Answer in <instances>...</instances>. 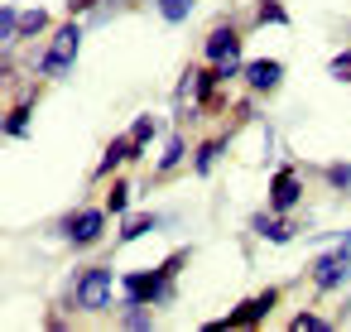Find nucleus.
Wrapping results in <instances>:
<instances>
[{
    "mask_svg": "<svg viewBox=\"0 0 351 332\" xmlns=\"http://www.w3.org/2000/svg\"><path fill=\"white\" fill-rule=\"evenodd\" d=\"M193 265V250L178 246L169 250L164 265H149V270H125L121 274V298H135V303H154V308H169L178 298V274Z\"/></svg>",
    "mask_w": 351,
    "mask_h": 332,
    "instance_id": "1",
    "label": "nucleus"
},
{
    "mask_svg": "<svg viewBox=\"0 0 351 332\" xmlns=\"http://www.w3.org/2000/svg\"><path fill=\"white\" fill-rule=\"evenodd\" d=\"M116 289H121V274L106 260L77 265L68 274V284H63V303L58 308H68V313H116V303H121Z\"/></svg>",
    "mask_w": 351,
    "mask_h": 332,
    "instance_id": "2",
    "label": "nucleus"
},
{
    "mask_svg": "<svg viewBox=\"0 0 351 332\" xmlns=\"http://www.w3.org/2000/svg\"><path fill=\"white\" fill-rule=\"evenodd\" d=\"M82 34H87V20H77V15H68L63 25H53L49 44L25 54V68H29V78H39V82H63V78L73 73V63H77Z\"/></svg>",
    "mask_w": 351,
    "mask_h": 332,
    "instance_id": "3",
    "label": "nucleus"
},
{
    "mask_svg": "<svg viewBox=\"0 0 351 332\" xmlns=\"http://www.w3.org/2000/svg\"><path fill=\"white\" fill-rule=\"evenodd\" d=\"M106 226H111L106 202H82V207L63 212L49 231H53V236H63V241H68V250H92V246H101V241H106Z\"/></svg>",
    "mask_w": 351,
    "mask_h": 332,
    "instance_id": "4",
    "label": "nucleus"
},
{
    "mask_svg": "<svg viewBox=\"0 0 351 332\" xmlns=\"http://www.w3.org/2000/svg\"><path fill=\"white\" fill-rule=\"evenodd\" d=\"M303 274H308V284H313L317 298H337L341 289H351V246L346 241H332L327 250H317L308 260Z\"/></svg>",
    "mask_w": 351,
    "mask_h": 332,
    "instance_id": "5",
    "label": "nucleus"
},
{
    "mask_svg": "<svg viewBox=\"0 0 351 332\" xmlns=\"http://www.w3.org/2000/svg\"><path fill=\"white\" fill-rule=\"evenodd\" d=\"M279 298H284V289H260V294H245L226 318H217V322H202V332H226V327H260V322H269L274 318V308H279Z\"/></svg>",
    "mask_w": 351,
    "mask_h": 332,
    "instance_id": "6",
    "label": "nucleus"
},
{
    "mask_svg": "<svg viewBox=\"0 0 351 332\" xmlns=\"http://www.w3.org/2000/svg\"><path fill=\"white\" fill-rule=\"evenodd\" d=\"M241 49H245V29H241V20H236V15H221V20L207 29V39H202V63H207V68L245 63Z\"/></svg>",
    "mask_w": 351,
    "mask_h": 332,
    "instance_id": "7",
    "label": "nucleus"
},
{
    "mask_svg": "<svg viewBox=\"0 0 351 332\" xmlns=\"http://www.w3.org/2000/svg\"><path fill=\"white\" fill-rule=\"evenodd\" d=\"M245 226H250V236H260V241H269V246H289V241H298V236L308 231V222H298L293 212H274L269 202H265V212H255Z\"/></svg>",
    "mask_w": 351,
    "mask_h": 332,
    "instance_id": "8",
    "label": "nucleus"
},
{
    "mask_svg": "<svg viewBox=\"0 0 351 332\" xmlns=\"http://www.w3.org/2000/svg\"><path fill=\"white\" fill-rule=\"evenodd\" d=\"M303 198H308V178L298 174V164H279L274 174H269V207L274 212H298L303 207Z\"/></svg>",
    "mask_w": 351,
    "mask_h": 332,
    "instance_id": "9",
    "label": "nucleus"
},
{
    "mask_svg": "<svg viewBox=\"0 0 351 332\" xmlns=\"http://www.w3.org/2000/svg\"><path fill=\"white\" fill-rule=\"evenodd\" d=\"M39 97H44V82L34 78L20 97H10V106H5V140H29V130H34V111H39Z\"/></svg>",
    "mask_w": 351,
    "mask_h": 332,
    "instance_id": "10",
    "label": "nucleus"
},
{
    "mask_svg": "<svg viewBox=\"0 0 351 332\" xmlns=\"http://www.w3.org/2000/svg\"><path fill=\"white\" fill-rule=\"evenodd\" d=\"M193 106L202 111V121H217V116H231V97H226V82L217 78V68L202 63V78H197V92H193Z\"/></svg>",
    "mask_w": 351,
    "mask_h": 332,
    "instance_id": "11",
    "label": "nucleus"
},
{
    "mask_svg": "<svg viewBox=\"0 0 351 332\" xmlns=\"http://www.w3.org/2000/svg\"><path fill=\"white\" fill-rule=\"evenodd\" d=\"M231 140H236V121L221 126V130H212L207 140H197V145H193V178H212L217 164H221V154L231 150Z\"/></svg>",
    "mask_w": 351,
    "mask_h": 332,
    "instance_id": "12",
    "label": "nucleus"
},
{
    "mask_svg": "<svg viewBox=\"0 0 351 332\" xmlns=\"http://www.w3.org/2000/svg\"><path fill=\"white\" fill-rule=\"evenodd\" d=\"M245 92H255V97H274L279 87H284V63L279 58H245Z\"/></svg>",
    "mask_w": 351,
    "mask_h": 332,
    "instance_id": "13",
    "label": "nucleus"
},
{
    "mask_svg": "<svg viewBox=\"0 0 351 332\" xmlns=\"http://www.w3.org/2000/svg\"><path fill=\"white\" fill-rule=\"evenodd\" d=\"M183 164H193V140H188V135H183V126H178V130H169V135H164V150H159V164H154V183L173 178Z\"/></svg>",
    "mask_w": 351,
    "mask_h": 332,
    "instance_id": "14",
    "label": "nucleus"
},
{
    "mask_svg": "<svg viewBox=\"0 0 351 332\" xmlns=\"http://www.w3.org/2000/svg\"><path fill=\"white\" fill-rule=\"evenodd\" d=\"M121 164H130V135H111V140H106V150H101V159H97V169H92V178H87V183L97 188V183L116 178V169H121Z\"/></svg>",
    "mask_w": 351,
    "mask_h": 332,
    "instance_id": "15",
    "label": "nucleus"
},
{
    "mask_svg": "<svg viewBox=\"0 0 351 332\" xmlns=\"http://www.w3.org/2000/svg\"><path fill=\"white\" fill-rule=\"evenodd\" d=\"M159 130H164V126H159V116H149V111H140V116L130 121V130H125V135H130V164L145 159V150L159 140Z\"/></svg>",
    "mask_w": 351,
    "mask_h": 332,
    "instance_id": "16",
    "label": "nucleus"
},
{
    "mask_svg": "<svg viewBox=\"0 0 351 332\" xmlns=\"http://www.w3.org/2000/svg\"><path fill=\"white\" fill-rule=\"evenodd\" d=\"M159 226H164L159 212H125V217H121V231H116V246H135V241H145V236L159 231Z\"/></svg>",
    "mask_w": 351,
    "mask_h": 332,
    "instance_id": "17",
    "label": "nucleus"
},
{
    "mask_svg": "<svg viewBox=\"0 0 351 332\" xmlns=\"http://www.w3.org/2000/svg\"><path fill=\"white\" fill-rule=\"evenodd\" d=\"M250 25L255 29H289L293 15H289L284 0H255V5H250Z\"/></svg>",
    "mask_w": 351,
    "mask_h": 332,
    "instance_id": "18",
    "label": "nucleus"
},
{
    "mask_svg": "<svg viewBox=\"0 0 351 332\" xmlns=\"http://www.w3.org/2000/svg\"><path fill=\"white\" fill-rule=\"evenodd\" d=\"M116 322H121V327H130V332H149V327H154V303L121 298V303H116Z\"/></svg>",
    "mask_w": 351,
    "mask_h": 332,
    "instance_id": "19",
    "label": "nucleus"
},
{
    "mask_svg": "<svg viewBox=\"0 0 351 332\" xmlns=\"http://www.w3.org/2000/svg\"><path fill=\"white\" fill-rule=\"evenodd\" d=\"M140 0H97L92 5V15H87V29H106L111 20H121L125 10H135Z\"/></svg>",
    "mask_w": 351,
    "mask_h": 332,
    "instance_id": "20",
    "label": "nucleus"
},
{
    "mask_svg": "<svg viewBox=\"0 0 351 332\" xmlns=\"http://www.w3.org/2000/svg\"><path fill=\"white\" fill-rule=\"evenodd\" d=\"M197 78H202V63H188V68L178 73V82H173V92H169V106H173V111L193 102V92H197Z\"/></svg>",
    "mask_w": 351,
    "mask_h": 332,
    "instance_id": "21",
    "label": "nucleus"
},
{
    "mask_svg": "<svg viewBox=\"0 0 351 332\" xmlns=\"http://www.w3.org/2000/svg\"><path fill=\"white\" fill-rule=\"evenodd\" d=\"M130 198H135V183H130L125 174H116L111 188H106V212H111V217H125V212H130Z\"/></svg>",
    "mask_w": 351,
    "mask_h": 332,
    "instance_id": "22",
    "label": "nucleus"
},
{
    "mask_svg": "<svg viewBox=\"0 0 351 332\" xmlns=\"http://www.w3.org/2000/svg\"><path fill=\"white\" fill-rule=\"evenodd\" d=\"M317 178H322V188H332V193H351V159L322 164V169H317Z\"/></svg>",
    "mask_w": 351,
    "mask_h": 332,
    "instance_id": "23",
    "label": "nucleus"
},
{
    "mask_svg": "<svg viewBox=\"0 0 351 332\" xmlns=\"http://www.w3.org/2000/svg\"><path fill=\"white\" fill-rule=\"evenodd\" d=\"M193 5H197V0H154V10H159V20L164 25H188V15H193Z\"/></svg>",
    "mask_w": 351,
    "mask_h": 332,
    "instance_id": "24",
    "label": "nucleus"
},
{
    "mask_svg": "<svg viewBox=\"0 0 351 332\" xmlns=\"http://www.w3.org/2000/svg\"><path fill=\"white\" fill-rule=\"evenodd\" d=\"M289 327H293V332H332L337 322H332V318H322L317 308H298V313L289 318Z\"/></svg>",
    "mask_w": 351,
    "mask_h": 332,
    "instance_id": "25",
    "label": "nucleus"
},
{
    "mask_svg": "<svg viewBox=\"0 0 351 332\" xmlns=\"http://www.w3.org/2000/svg\"><path fill=\"white\" fill-rule=\"evenodd\" d=\"M327 78L341 82V87H351V49H337V54L327 58Z\"/></svg>",
    "mask_w": 351,
    "mask_h": 332,
    "instance_id": "26",
    "label": "nucleus"
},
{
    "mask_svg": "<svg viewBox=\"0 0 351 332\" xmlns=\"http://www.w3.org/2000/svg\"><path fill=\"white\" fill-rule=\"evenodd\" d=\"M260 116V97L250 92V97H241V102H231V121L236 126H245V121H255Z\"/></svg>",
    "mask_w": 351,
    "mask_h": 332,
    "instance_id": "27",
    "label": "nucleus"
},
{
    "mask_svg": "<svg viewBox=\"0 0 351 332\" xmlns=\"http://www.w3.org/2000/svg\"><path fill=\"white\" fill-rule=\"evenodd\" d=\"M92 5H97V0H63V10H68V15H77V20H87V15H92Z\"/></svg>",
    "mask_w": 351,
    "mask_h": 332,
    "instance_id": "28",
    "label": "nucleus"
},
{
    "mask_svg": "<svg viewBox=\"0 0 351 332\" xmlns=\"http://www.w3.org/2000/svg\"><path fill=\"white\" fill-rule=\"evenodd\" d=\"M327 241H346V246H351V226H346V231H332Z\"/></svg>",
    "mask_w": 351,
    "mask_h": 332,
    "instance_id": "29",
    "label": "nucleus"
}]
</instances>
